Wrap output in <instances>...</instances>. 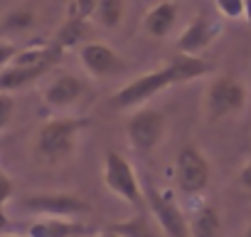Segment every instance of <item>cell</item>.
<instances>
[{
	"mask_svg": "<svg viewBox=\"0 0 251 237\" xmlns=\"http://www.w3.org/2000/svg\"><path fill=\"white\" fill-rule=\"evenodd\" d=\"M212 72V64L202 57H192V55H180L173 57L163 69H153L141 74L138 79L128 82L126 87H121L113 96H111V106L116 111H128V109H138L141 104H146L148 99H153L155 94L165 91L168 87L175 84H187L195 82L204 74Z\"/></svg>",
	"mask_w": 251,
	"mask_h": 237,
	"instance_id": "cell-1",
	"label": "cell"
},
{
	"mask_svg": "<svg viewBox=\"0 0 251 237\" xmlns=\"http://www.w3.org/2000/svg\"><path fill=\"white\" fill-rule=\"evenodd\" d=\"M84 126H86V118H69V116L52 118V121H47L35 136V153L45 163L67 161L74 153L76 136L81 134Z\"/></svg>",
	"mask_w": 251,
	"mask_h": 237,
	"instance_id": "cell-2",
	"label": "cell"
},
{
	"mask_svg": "<svg viewBox=\"0 0 251 237\" xmlns=\"http://www.w3.org/2000/svg\"><path fill=\"white\" fill-rule=\"evenodd\" d=\"M246 106V87L231 77V74H219L209 82L204 91V114L209 121H219L224 116H231Z\"/></svg>",
	"mask_w": 251,
	"mask_h": 237,
	"instance_id": "cell-3",
	"label": "cell"
},
{
	"mask_svg": "<svg viewBox=\"0 0 251 237\" xmlns=\"http://www.w3.org/2000/svg\"><path fill=\"white\" fill-rule=\"evenodd\" d=\"M101 176H103V183L106 188L118 195L121 200H126L133 207H141L143 205V188H141V180L133 171V166L126 161L118 151H106L103 156V168H101Z\"/></svg>",
	"mask_w": 251,
	"mask_h": 237,
	"instance_id": "cell-4",
	"label": "cell"
},
{
	"mask_svg": "<svg viewBox=\"0 0 251 237\" xmlns=\"http://www.w3.org/2000/svg\"><path fill=\"white\" fill-rule=\"evenodd\" d=\"M165 114L158 109H136V114L126 124V136L136 153H151L165 139Z\"/></svg>",
	"mask_w": 251,
	"mask_h": 237,
	"instance_id": "cell-5",
	"label": "cell"
},
{
	"mask_svg": "<svg viewBox=\"0 0 251 237\" xmlns=\"http://www.w3.org/2000/svg\"><path fill=\"white\" fill-rule=\"evenodd\" d=\"M209 161L197 146H185L175 158V185L185 195H200L209 185Z\"/></svg>",
	"mask_w": 251,
	"mask_h": 237,
	"instance_id": "cell-6",
	"label": "cell"
},
{
	"mask_svg": "<svg viewBox=\"0 0 251 237\" xmlns=\"http://www.w3.org/2000/svg\"><path fill=\"white\" fill-rule=\"evenodd\" d=\"M20 205H23V210H27L32 215H45V217L74 220V217L91 212V205L74 193H35V195H25Z\"/></svg>",
	"mask_w": 251,
	"mask_h": 237,
	"instance_id": "cell-7",
	"label": "cell"
},
{
	"mask_svg": "<svg viewBox=\"0 0 251 237\" xmlns=\"http://www.w3.org/2000/svg\"><path fill=\"white\" fill-rule=\"evenodd\" d=\"M143 198L148 200V207H151L153 220L160 227L163 237H190V220L182 215V210L168 193L151 188Z\"/></svg>",
	"mask_w": 251,
	"mask_h": 237,
	"instance_id": "cell-8",
	"label": "cell"
},
{
	"mask_svg": "<svg viewBox=\"0 0 251 237\" xmlns=\"http://www.w3.org/2000/svg\"><path fill=\"white\" fill-rule=\"evenodd\" d=\"M79 59H81L84 69L94 77H111V74H118L126 69L123 57L103 42H81Z\"/></svg>",
	"mask_w": 251,
	"mask_h": 237,
	"instance_id": "cell-9",
	"label": "cell"
},
{
	"mask_svg": "<svg viewBox=\"0 0 251 237\" xmlns=\"http://www.w3.org/2000/svg\"><path fill=\"white\" fill-rule=\"evenodd\" d=\"M217 35H219V25L209 15H195L182 30V35L177 37V52L200 57L217 40Z\"/></svg>",
	"mask_w": 251,
	"mask_h": 237,
	"instance_id": "cell-10",
	"label": "cell"
},
{
	"mask_svg": "<svg viewBox=\"0 0 251 237\" xmlns=\"http://www.w3.org/2000/svg\"><path fill=\"white\" fill-rule=\"evenodd\" d=\"M84 94V82L76 74H59L45 87V104L50 109H67Z\"/></svg>",
	"mask_w": 251,
	"mask_h": 237,
	"instance_id": "cell-11",
	"label": "cell"
},
{
	"mask_svg": "<svg viewBox=\"0 0 251 237\" xmlns=\"http://www.w3.org/2000/svg\"><path fill=\"white\" fill-rule=\"evenodd\" d=\"M177 13H180V8H177V3H173V0H163V3H158V5H153L148 13H146V18H143V30L151 35V37H168L170 32H173V28H175V23H177Z\"/></svg>",
	"mask_w": 251,
	"mask_h": 237,
	"instance_id": "cell-12",
	"label": "cell"
},
{
	"mask_svg": "<svg viewBox=\"0 0 251 237\" xmlns=\"http://www.w3.org/2000/svg\"><path fill=\"white\" fill-rule=\"evenodd\" d=\"M52 64H8L5 69H0V91L10 94L18 91L32 82H37L42 74L50 72Z\"/></svg>",
	"mask_w": 251,
	"mask_h": 237,
	"instance_id": "cell-13",
	"label": "cell"
},
{
	"mask_svg": "<svg viewBox=\"0 0 251 237\" xmlns=\"http://www.w3.org/2000/svg\"><path fill=\"white\" fill-rule=\"evenodd\" d=\"M86 235V225L69 217H45L30 225L27 237H81Z\"/></svg>",
	"mask_w": 251,
	"mask_h": 237,
	"instance_id": "cell-14",
	"label": "cell"
},
{
	"mask_svg": "<svg viewBox=\"0 0 251 237\" xmlns=\"http://www.w3.org/2000/svg\"><path fill=\"white\" fill-rule=\"evenodd\" d=\"M190 237H222V217L217 207L202 205L190 220Z\"/></svg>",
	"mask_w": 251,
	"mask_h": 237,
	"instance_id": "cell-15",
	"label": "cell"
},
{
	"mask_svg": "<svg viewBox=\"0 0 251 237\" xmlns=\"http://www.w3.org/2000/svg\"><path fill=\"white\" fill-rule=\"evenodd\" d=\"M108 230L116 232V235H121V237H163L160 227H155L151 222V217H146V215H136L131 220L113 222Z\"/></svg>",
	"mask_w": 251,
	"mask_h": 237,
	"instance_id": "cell-16",
	"label": "cell"
},
{
	"mask_svg": "<svg viewBox=\"0 0 251 237\" xmlns=\"http://www.w3.org/2000/svg\"><path fill=\"white\" fill-rule=\"evenodd\" d=\"M123 15H126V0H101L91 20L103 30H116L123 23Z\"/></svg>",
	"mask_w": 251,
	"mask_h": 237,
	"instance_id": "cell-17",
	"label": "cell"
},
{
	"mask_svg": "<svg viewBox=\"0 0 251 237\" xmlns=\"http://www.w3.org/2000/svg\"><path fill=\"white\" fill-rule=\"evenodd\" d=\"M86 35V20H76V18H67L64 25L59 28V32L54 35V47L59 50H67V47H74L84 40Z\"/></svg>",
	"mask_w": 251,
	"mask_h": 237,
	"instance_id": "cell-18",
	"label": "cell"
},
{
	"mask_svg": "<svg viewBox=\"0 0 251 237\" xmlns=\"http://www.w3.org/2000/svg\"><path fill=\"white\" fill-rule=\"evenodd\" d=\"M35 25V13L30 8H18L13 13L5 15L3 20V30H10V32H18V30H27Z\"/></svg>",
	"mask_w": 251,
	"mask_h": 237,
	"instance_id": "cell-19",
	"label": "cell"
},
{
	"mask_svg": "<svg viewBox=\"0 0 251 237\" xmlns=\"http://www.w3.org/2000/svg\"><path fill=\"white\" fill-rule=\"evenodd\" d=\"M214 8L224 20H244L246 18V0H214Z\"/></svg>",
	"mask_w": 251,
	"mask_h": 237,
	"instance_id": "cell-20",
	"label": "cell"
},
{
	"mask_svg": "<svg viewBox=\"0 0 251 237\" xmlns=\"http://www.w3.org/2000/svg\"><path fill=\"white\" fill-rule=\"evenodd\" d=\"M99 3H101V0H72L67 18H76V20H86L89 23Z\"/></svg>",
	"mask_w": 251,
	"mask_h": 237,
	"instance_id": "cell-21",
	"label": "cell"
},
{
	"mask_svg": "<svg viewBox=\"0 0 251 237\" xmlns=\"http://www.w3.org/2000/svg\"><path fill=\"white\" fill-rule=\"evenodd\" d=\"M13 114H15V101H13V96L0 91V131H3V129L13 121Z\"/></svg>",
	"mask_w": 251,
	"mask_h": 237,
	"instance_id": "cell-22",
	"label": "cell"
},
{
	"mask_svg": "<svg viewBox=\"0 0 251 237\" xmlns=\"http://www.w3.org/2000/svg\"><path fill=\"white\" fill-rule=\"evenodd\" d=\"M18 52H20L18 45H13V42H0V69H5V67L18 57Z\"/></svg>",
	"mask_w": 251,
	"mask_h": 237,
	"instance_id": "cell-23",
	"label": "cell"
},
{
	"mask_svg": "<svg viewBox=\"0 0 251 237\" xmlns=\"http://www.w3.org/2000/svg\"><path fill=\"white\" fill-rule=\"evenodd\" d=\"M13 190H15V185H13L10 176H8V173H3V171H0V207H3V205H5L8 200H10Z\"/></svg>",
	"mask_w": 251,
	"mask_h": 237,
	"instance_id": "cell-24",
	"label": "cell"
},
{
	"mask_svg": "<svg viewBox=\"0 0 251 237\" xmlns=\"http://www.w3.org/2000/svg\"><path fill=\"white\" fill-rule=\"evenodd\" d=\"M239 185L241 188H246V190H251V161H246L241 168H239Z\"/></svg>",
	"mask_w": 251,
	"mask_h": 237,
	"instance_id": "cell-25",
	"label": "cell"
},
{
	"mask_svg": "<svg viewBox=\"0 0 251 237\" xmlns=\"http://www.w3.org/2000/svg\"><path fill=\"white\" fill-rule=\"evenodd\" d=\"M246 20L251 23V0H246Z\"/></svg>",
	"mask_w": 251,
	"mask_h": 237,
	"instance_id": "cell-26",
	"label": "cell"
},
{
	"mask_svg": "<svg viewBox=\"0 0 251 237\" xmlns=\"http://www.w3.org/2000/svg\"><path fill=\"white\" fill-rule=\"evenodd\" d=\"M99 237H121V235H116V232H111V230H106V232H101Z\"/></svg>",
	"mask_w": 251,
	"mask_h": 237,
	"instance_id": "cell-27",
	"label": "cell"
},
{
	"mask_svg": "<svg viewBox=\"0 0 251 237\" xmlns=\"http://www.w3.org/2000/svg\"><path fill=\"white\" fill-rule=\"evenodd\" d=\"M241 237H251V225H249V227L244 230V235H241Z\"/></svg>",
	"mask_w": 251,
	"mask_h": 237,
	"instance_id": "cell-28",
	"label": "cell"
},
{
	"mask_svg": "<svg viewBox=\"0 0 251 237\" xmlns=\"http://www.w3.org/2000/svg\"><path fill=\"white\" fill-rule=\"evenodd\" d=\"M3 237H20V235H3Z\"/></svg>",
	"mask_w": 251,
	"mask_h": 237,
	"instance_id": "cell-29",
	"label": "cell"
}]
</instances>
